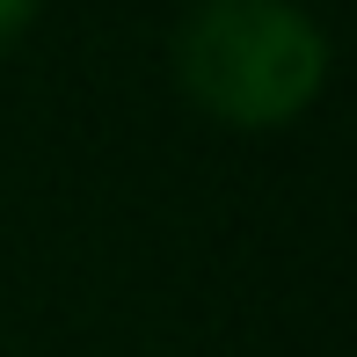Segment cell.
I'll use <instances>...</instances> for the list:
<instances>
[{
	"label": "cell",
	"instance_id": "obj_1",
	"mask_svg": "<svg viewBox=\"0 0 357 357\" xmlns=\"http://www.w3.org/2000/svg\"><path fill=\"white\" fill-rule=\"evenodd\" d=\"M168 59L183 102L226 132H284L328 88V29L299 0H197Z\"/></svg>",
	"mask_w": 357,
	"mask_h": 357
},
{
	"label": "cell",
	"instance_id": "obj_2",
	"mask_svg": "<svg viewBox=\"0 0 357 357\" xmlns=\"http://www.w3.org/2000/svg\"><path fill=\"white\" fill-rule=\"evenodd\" d=\"M37 8H44V0H0V59H8L15 44L29 37V22H37Z\"/></svg>",
	"mask_w": 357,
	"mask_h": 357
}]
</instances>
